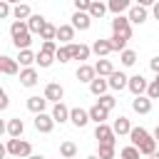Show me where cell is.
I'll return each instance as SVG.
<instances>
[{
    "label": "cell",
    "mask_w": 159,
    "mask_h": 159,
    "mask_svg": "<svg viewBox=\"0 0 159 159\" xmlns=\"http://www.w3.org/2000/svg\"><path fill=\"white\" fill-rule=\"evenodd\" d=\"M35 62H37L40 67H50V65L55 62V55H50V52H42V50H40V52L35 55Z\"/></svg>",
    "instance_id": "obj_38"
},
{
    "label": "cell",
    "mask_w": 159,
    "mask_h": 159,
    "mask_svg": "<svg viewBox=\"0 0 159 159\" xmlns=\"http://www.w3.org/2000/svg\"><path fill=\"white\" fill-rule=\"evenodd\" d=\"M47 102H62V97H65V89H62V84H57V82H50L47 87H45V94H42Z\"/></svg>",
    "instance_id": "obj_5"
},
{
    "label": "cell",
    "mask_w": 159,
    "mask_h": 159,
    "mask_svg": "<svg viewBox=\"0 0 159 159\" xmlns=\"http://www.w3.org/2000/svg\"><path fill=\"white\" fill-rule=\"evenodd\" d=\"M87 159H99V157H97V154H94V157H87Z\"/></svg>",
    "instance_id": "obj_54"
},
{
    "label": "cell",
    "mask_w": 159,
    "mask_h": 159,
    "mask_svg": "<svg viewBox=\"0 0 159 159\" xmlns=\"http://www.w3.org/2000/svg\"><path fill=\"white\" fill-rule=\"evenodd\" d=\"M45 107H47V99H45V97H37V94L27 97V109H30L32 114H37V112H45Z\"/></svg>",
    "instance_id": "obj_21"
},
{
    "label": "cell",
    "mask_w": 159,
    "mask_h": 159,
    "mask_svg": "<svg viewBox=\"0 0 159 159\" xmlns=\"http://www.w3.org/2000/svg\"><path fill=\"white\" fill-rule=\"evenodd\" d=\"M137 149H139V154H147V157H149V154L157 152V139H154V137H147L142 144H137Z\"/></svg>",
    "instance_id": "obj_33"
},
{
    "label": "cell",
    "mask_w": 159,
    "mask_h": 159,
    "mask_svg": "<svg viewBox=\"0 0 159 159\" xmlns=\"http://www.w3.org/2000/svg\"><path fill=\"white\" fill-rule=\"evenodd\" d=\"M55 50H57L55 40H42V52H50V55H55Z\"/></svg>",
    "instance_id": "obj_43"
},
{
    "label": "cell",
    "mask_w": 159,
    "mask_h": 159,
    "mask_svg": "<svg viewBox=\"0 0 159 159\" xmlns=\"http://www.w3.org/2000/svg\"><path fill=\"white\" fill-rule=\"evenodd\" d=\"M107 87H112V89H124V87H127V75L112 70V75H107Z\"/></svg>",
    "instance_id": "obj_11"
},
{
    "label": "cell",
    "mask_w": 159,
    "mask_h": 159,
    "mask_svg": "<svg viewBox=\"0 0 159 159\" xmlns=\"http://www.w3.org/2000/svg\"><path fill=\"white\" fill-rule=\"evenodd\" d=\"M35 129H37V132H42V134H50V132L55 129L52 117H50V114H45V112H37V114H35Z\"/></svg>",
    "instance_id": "obj_3"
},
{
    "label": "cell",
    "mask_w": 159,
    "mask_h": 159,
    "mask_svg": "<svg viewBox=\"0 0 159 159\" xmlns=\"http://www.w3.org/2000/svg\"><path fill=\"white\" fill-rule=\"evenodd\" d=\"M129 127H132V124H129V119H127V117H122V114H119V117H117V119H114V124H112V132H114V134H119V137H122V134H127V132H129Z\"/></svg>",
    "instance_id": "obj_30"
},
{
    "label": "cell",
    "mask_w": 159,
    "mask_h": 159,
    "mask_svg": "<svg viewBox=\"0 0 159 159\" xmlns=\"http://www.w3.org/2000/svg\"><path fill=\"white\" fill-rule=\"evenodd\" d=\"M127 134H129V139H132V144H134V147H137V144H142L147 137H152L144 127H129V132H127Z\"/></svg>",
    "instance_id": "obj_24"
},
{
    "label": "cell",
    "mask_w": 159,
    "mask_h": 159,
    "mask_svg": "<svg viewBox=\"0 0 159 159\" xmlns=\"http://www.w3.org/2000/svg\"><path fill=\"white\" fill-rule=\"evenodd\" d=\"M119 154H122V159H139V157H142V154H139V149H137L134 144H129V147H124V149H122Z\"/></svg>",
    "instance_id": "obj_42"
},
{
    "label": "cell",
    "mask_w": 159,
    "mask_h": 159,
    "mask_svg": "<svg viewBox=\"0 0 159 159\" xmlns=\"http://www.w3.org/2000/svg\"><path fill=\"white\" fill-rule=\"evenodd\" d=\"M127 10H129V15H127V20H129V22L142 25V22L147 20V7H142V5H129Z\"/></svg>",
    "instance_id": "obj_8"
},
{
    "label": "cell",
    "mask_w": 159,
    "mask_h": 159,
    "mask_svg": "<svg viewBox=\"0 0 159 159\" xmlns=\"http://www.w3.org/2000/svg\"><path fill=\"white\" fill-rule=\"evenodd\" d=\"M5 132H7L10 137H22V132H25V124H22V119H20V117L10 119V122L5 124Z\"/></svg>",
    "instance_id": "obj_23"
},
{
    "label": "cell",
    "mask_w": 159,
    "mask_h": 159,
    "mask_svg": "<svg viewBox=\"0 0 159 159\" xmlns=\"http://www.w3.org/2000/svg\"><path fill=\"white\" fill-rule=\"evenodd\" d=\"M72 2H75V10L87 12V7H89V2H92V0H72Z\"/></svg>",
    "instance_id": "obj_45"
},
{
    "label": "cell",
    "mask_w": 159,
    "mask_h": 159,
    "mask_svg": "<svg viewBox=\"0 0 159 159\" xmlns=\"http://www.w3.org/2000/svg\"><path fill=\"white\" fill-rule=\"evenodd\" d=\"M99 2H104V0H99Z\"/></svg>",
    "instance_id": "obj_55"
},
{
    "label": "cell",
    "mask_w": 159,
    "mask_h": 159,
    "mask_svg": "<svg viewBox=\"0 0 159 159\" xmlns=\"http://www.w3.org/2000/svg\"><path fill=\"white\" fill-rule=\"evenodd\" d=\"M97 157H99V159H114V144H109V142H99Z\"/></svg>",
    "instance_id": "obj_34"
},
{
    "label": "cell",
    "mask_w": 159,
    "mask_h": 159,
    "mask_svg": "<svg viewBox=\"0 0 159 159\" xmlns=\"http://www.w3.org/2000/svg\"><path fill=\"white\" fill-rule=\"evenodd\" d=\"M157 0H137V5H142V7H152Z\"/></svg>",
    "instance_id": "obj_48"
},
{
    "label": "cell",
    "mask_w": 159,
    "mask_h": 159,
    "mask_svg": "<svg viewBox=\"0 0 159 159\" xmlns=\"http://www.w3.org/2000/svg\"><path fill=\"white\" fill-rule=\"evenodd\" d=\"M92 67H94V75H97V77H107V75H112V70H114V67H112V62H109V60H104V57H99Z\"/></svg>",
    "instance_id": "obj_20"
},
{
    "label": "cell",
    "mask_w": 159,
    "mask_h": 159,
    "mask_svg": "<svg viewBox=\"0 0 159 159\" xmlns=\"http://www.w3.org/2000/svg\"><path fill=\"white\" fill-rule=\"evenodd\" d=\"M87 84H89V92H92L94 97H99V94H104V92L109 89V87H107V80H104V77H97V75H94Z\"/></svg>",
    "instance_id": "obj_17"
},
{
    "label": "cell",
    "mask_w": 159,
    "mask_h": 159,
    "mask_svg": "<svg viewBox=\"0 0 159 159\" xmlns=\"http://www.w3.org/2000/svg\"><path fill=\"white\" fill-rule=\"evenodd\" d=\"M47 20L42 17V15H35V12H30V17L25 20V25H27V32L30 35H37L40 30H42V25H45Z\"/></svg>",
    "instance_id": "obj_13"
},
{
    "label": "cell",
    "mask_w": 159,
    "mask_h": 159,
    "mask_svg": "<svg viewBox=\"0 0 159 159\" xmlns=\"http://www.w3.org/2000/svg\"><path fill=\"white\" fill-rule=\"evenodd\" d=\"M5 149H7V154H12V157H30L32 154V144L30 142H25V139H20V137H10L7 139V144H5Z\"/></svg>",
    "instance_id": "obj_1"
},
{
    "label": "cell",
    "mask_w": 159,
    "mask_h": 159,
    "mask_svg": "<svg viewBox=\"0 0 159 159\" xmlns=\"http://www.w3.org/2000/svg\"><path fill=\"white\" fill-rule=\"evenodd\" d=\"M104 12H107V5H104V2H99V0H92V2H89V7H87V15H89L92 20L104 17Z\"/></svg>",
    "instance_id": "obj_25"
},
{
    "label": "cell",
    "mask_w": 159,
    "mask_h": 159,
    "mask_svg": "<svg viewBox=\"0 0 159 159\" xmlns=\"http://www.w3.org/2000/svg\"><path fill=\"white\" fill-rule=\"evenodd\" d=\"M20 84L22 87H35L37 84V70L35 67H22L20 70Z\"/></svg>",
    "instance_id": "obj_10"
},
{
    "label": "cell",
    "mask_w": 159,
    "mask_h": 159,
    "mask_svg": "<svg viewBox=\"0 0 159 159\" xmlns=\"http://www.w3.org/2000/svg\"><path fill=\"white\" fill-rule=\"evenodd\" d=\"M75 127H84L87 122H89V117H87V109H82V107H75V109H70V117H67Z\"/></svg>",
    "instance_id": "obj_15"
},
{
    "label": "cell",
    "mask_w": 159,
    "mask_h": 159,
    "mask_svg": "<svg viewBox=\"0 0 159 159\" xmlns=\"http://www.w3.org/2000/svg\"><path fill=\"white\" fill-rule=\"evenodd\" d=\"M50 117H52V122L57 124H62V122H67V117H70V107L67 104H62V102H55L52 104V112H50Z\"/></svg>",
    "instance_id": "obj_7"
},
{
    "label": "cell",
    "mask_w": 159,
    "mask_h": 159,
    "mask_svg": "<svg viewBox=\"0 0 159 159\" xmlns=\"http://www.w3.org/2000/svg\"><path fill=\"white\" fill-rule=\"evenodd\" d=\"M75 154H77V144H75V142L67 139V142L60 144V157H62V159H75Z\"/></svg>",
    "instance_id": "obj_31"
},
{
    "label": "cell",
    "mask_w": 159,
    "mask_h": 159,
    "mask_svg": "<svg viewBox=\"0 0 159 159\" xmlns=\"http://www.w3.org/2000/svg\"><path fill=\"white\" fill-rule=\"evenodd\" d=\"M127 40H129V35L112 32V37H109V47H112V52H119V50H124V47H127Z\"/></svg>",
    "instance_id": "obj_18"
},
{
    "label": "cell",
    "mask_w": 159,
    "mask_h": 159,
    "mask_svg": "<svg viewBox=\"0 0 159 159\" xmlns=\"http://www.w3.org/2000/svg\"><path fill=\"white\" fill-rule=\"evenodd\" d=\"M7 104H10V102H7V94H5V89L0 87V112H2V109H7Z\"/></svg>",
    "instance_id": "obj_46"
},
{
    "label": "cell",
    "mask_w": 159,
    "mask_h": 159,
    "mask_svg": "<svg viewBox=\"0 0 159 159\" xmlns=\"http://www.w3.org/2000/svg\"><path fill=\"white\" fill-rule=\"evenodd\" d=\"M37 35H40V40H55V25L52 22H45Z\"/></svg>",
    "instance_id": "obj_40"
},
{
    "label": "cell",
    "mask_w": 159,
    "mask_h": 159,
    "mask_svg": "<svg viewBox=\"0 0 159 159\" xmlns=\"http://www.w3.org/2000/svg\"><path fill=\"white\" fill-rule=\"evenodd\" d=\"M70 52H72V60H80V62H84L89 57V47L87 45H72L70 42Z\"/></svg>",
    "instance_id": "obj_27"
},
{
    "label": "cell",
    "mask_w": 159,
    "mask_h": 159,
    "mask_svg": "<svg viewBox=\"0 0 159 159\" xmlns=\"http://www.w3.org/2000/svg\"><path fill=\"white\" fill-rule=\"evenodd\" d=\"M0 72H2V75H17V72H20V65L15 62V57L0 55Z\"/></svg>",
    "instance_id": "obj_12"
},
{
    "label": "cell",
    "mask_w": 159,
    "mask_h": 159,
    "mask_svg": "<svg viewBox=\"0 0 159 159\" xmlns=\"http://www.w3.org/2000/svg\"><path fill=\"white\" fill-rule=\"evenodd\" d=\"M149 67H152V72H159V57H152L149 60Z\"/></svg>",
    "instance_id": "obj_47"
},
{
    "label": "cell",
    "mask_w": 159,
    "mask_h": 159,
    "mask_svg": "<svg viewBox=\"0 0 159 159\" xmlns=\"http://www.w3.org/2000/svg\"><path fill=\"white\" fill-rule=\"evenodd\" d=\"M112 30H114V32H122V35H129V37H132V22H129L124 15H117V17L112 20Z\"/></svg>",
    "instance_id": "obj_14"
},
{
    "label": "cell",
    "mask_w": 159,
    "mask_h": 159,
    "mask_svg": "<svg viewBox=\"0 0 159 159\" xmlns=\"http://www.w3.org/2000/svg\"><path fill=\"white\" fill-rule=\"evenodd\" d=\"M87 117H89L92 122H97V124H99V122H104V119L109 117V112H107L104 107H99V104H92V107L87 109Z\"/></svg>",
    "instance_id": "obj_22"
},
{
    "label": "cell",
    "mask_w": 159,
    "mask_h": 159,
    "mask_svg": "<svg viewBox=\"0 0 159 159\" xmlns=\"http://www.w3.org/2000/svg\"><path fill=\"white\" fill-rule=\"evenodd\" d=\"M10 7H12V5H7L5 0H0V20H5V17H10Z\"/></svg>",
    "instance_id": "obj_44"
},
{
    "label": "cell",
    "mask_w": 159,
    "mask_h": 159,
    "mask_svg": "<svg viewBox=\"0 0 159 159\" xmlns=\"http://www.w3.org/2000/svg\"><path fill=\"white\" fill-rule=\"evenodd\" d=\"M17 65H22V67H32V62H35V55H32V50L30 47H25V50H20V55H17V60H15Z\"/></svg>",
    "instance_id": "obj_32"
},
{
    "label": "cell",
    "mask_w": 159,
    "mask_h": 159,
    "mask_svg": "<svg viewBox=\"0 0 159 159\" xmlns=\"http://www.w3.org/2000/svg\"><path fill=\"white\" fill-rule=\"evenodd\" d=\"M30 42H32V35H30V32H22V35H15V37H12V45H15L17 50L30 47Z\"/></svg>",
    "instance_id": "obj_35"
},
{
    "label": "cell",
    "mask_w": 159,
    "mask_h": 159,
    "mask_svg": "<svg viewBox=\"0 0 159 159\" xmlns=\"http://www.w3.org/2000/svg\"><path fill=\"white\" fill-rule=\"evenodd\" d=\"M55 40H60V42H70V40H75V27L72 25H60V27H55Z\"/></svg>",
    "instance_id": "obj_16"
},
{
    "label": "cell",
    "mask_w": 159,
    "mask_h": 159,
    "mask_svg": "<svg viewBox=\"0 0 159 159\" xmlns=\"http://www.w3.org/2000/svg\"><path fill=\"white\" fill-rule=\"evenodd\" d=\"M144 92H147V97H149V99H157V97H159V80L147 82V89H144Z\"/></svg>",
    "instance_id": "obj_41"
},
{
    "label": "cell",
    "mask_w": 159,
    "mask_h": 159,
    "mask_svg": "<svg viewBox=\"0 0 159 159\" xmlns=\"http://www.w3.org/2000/svg\"><path fill=\"white\" fill-rule=\"evenodd\" d=\"M25 159H45L42 154H30V157H25Z\"/></svg>",
    "instance_id": "obj_50"
},
{
    "label": "cell",
    "mask_w": 159,
    "mask_h": 159,
    "mask_svg": "<svg viewBox=\"0 0 159 159\" xmlns=\"http://www.w3.org/2000/svg\"><path fill=\"white\" fill-rule=\"evenodd\" d=\"M89 25H92V17H89L87 12H82V10H75V15H72V27H75V30H89Z\"/></svg>",
    "instance_id": "obj_9"
},
{
    "label": "cell",
    "mask_w": 159,
    "mask_h": 159,
    "mask_svg": "<svg viewBox=\"0 0 159 159\" xmlns=\"http://www.w3.org/2000/svg\"><path fill=\"white\" fill-rule=\"evenodd\" d=\"M94 139H97V142H109V144H114L117 134L112 132V127H109L107 122H99V124L94 127Z\"/></svg>",
    "instance_id": "obj_2"
},
{
    "label": "cell",
    "mask_w": 159,
    "mask_h": 159,
    "mask_svg": "<svg viewBox=\"0 0 159 159\" xmlns=\"http://www.w3.org/2000/svg\"><path fill=\"white\" fill-rule=\"evenodd\" d=\"M75 75H77V80H80V82H89V80L94 77V67H92V65H84V62H82V65L77 67V72H75Z\"/></svg>",
    "instance_id": "obj_29"
},
{
    "label": "cell",
    "mask_w": 159,
    "mask_h": 159,
    "mask_svg": "<svg viewBox=\"0 0 159 159\" xmlns=\"http://www.w3.org/2000/svg\"><path fill=\"white\" fill-rule=\"evenodd\" d=\"M7 157V149H5V144H0V159H5Z\"/></svg>",
    "instance_id": "obj_49"
},
{
    "label": "cell",
    "mask_w": 159,
    "mask_h": 159,
    "mask_svg": "<svg viewBox=\"0 0 159 159\" xmlns=\"http://www.w3.org/2000/svg\"><path fill=\"white\" fill-rule=\"evenodd\" d=\"M5 2H7V5H17L20 0H5Z\"/></svg>",
    "instance_id": "obj_52"
},
{
    "label": "cell",
    "mask_w": 159,
    "mask_h": 159,
    "mask_svg": "<svg viewBox=\"0 0 159 159\" xmlns=\"http://www.w3.org/2000/svg\"><path fill=\"white\" fill-rule=\"evenodd\" d=\"M149 159H159V154H157V152H154V154H149Z\"/></svg>",
    "instance_id": "obj_53"
},
{
    "label": "cell",
    "mask_w": 159,
    "mask_h": 159,
    "mask_svg": "<svg viewBox=\"0 0 159 159\" xmlns=\"http://www.w3.org/2000/svg\"><path fill=\"white\" fill-rule=\"evenodd\" d=\"M129 5H132V0H107V10L114 15H122Z\"/></svg>",
    "instance_id": "obj_28"
},
{
    "label": "cell",
    "mask_w": 159,
    "mask_h": 159,
    "mask_svg": "<svg viewBox=\"0 0 159 159\" xmlns=\"http://www.w3.org/2000/svg\"><path fill=\"white\" fill-rule=\"evenodd\" d=\"M119 52H122V55H119V60H122V65H124V67H132V65L137 62V52H134V50H127V47H124V50H119Z\"/></svg>",
    "instance_id": "obj_36"
},
{
    "label": "cell",
    "mask_w": 159,
    "mask_h": 159,
    "mask_svg": "<svg viewBox=\"0 0 159 159\" xmlns=\"http://www.w3.org/2000/svg\"><path fill=\"white\" fill-rule=\"evenodd\" d=\"M55 60H60V62H70V60H72V52H70V42L55 50Z\"/></svg>",
    "instance_id": "obj_37"
},
{
    "label": "cell",
    "mask_w": 159,
    "mask_h": 159,
    "mask_svg": "<svg viewBox=\"0 0 159 159\" xmlns=\"http://www.w3.org/2000/svg\"><path fill=\"white\" fill-rule=\"evenodd\" d=\"M97 104H99V107H104V109L109 112V109H114V104H117V99H114L112 94H107V92H104V94H99V99H97Z\"/></svg>",
    "instance_id": "obj_39"
},
{
    "label": "cell",
    "mask_w": 159,
    "mask_h": 159,
    "mask_svg": "<svg viewBox=\"0 0 159 159\" xmlns=\"http://www.w3.org/2000/svg\"><path fill=\"white\" fill-rule=\"evenodd\" d=\"M2 134H5V122L0 119V137H2Z\"/></svg>",
    "instance_id": "obj_51"
},
{
    "label": "cell",
    "mask_w": 159,
    "mask_h": 159,
    "mask_svg": "<svg viewBox=\"0 0 159 159\" xmlns=\"http://www.w3.org/2000/svg\"><path fill=\"white\" fill-rule=\"evenodd\" d=\"M30 12H32V10H30V5H25V2H17V5L10 7V15H12L15 20H27Z\"/></svg>",
    "instance_id": "obj_26"
},
{
    "label": "cell",
    "mask_w": 159,
    "mask_h": 159,
    "mask_svg": "<svg viewBox=\"0 0 159 159\" xmlns=\"http://www.w3.org/2000/svg\"><path fill=\"white\" fill-rule=\"evenodd\" d=\"M89 52H94L97 57H107V55L112 52L109 40H94V42H92V47H89Z\"/></svg>",
    "instance_id": "obj_19"
},
{
    "label": "cell",
    "mask_w": 159,
    "mask_h": 159,
    "mask_svg": "<svg viewBox=\"0 0 159 159\" xmlns=\"http://www.w3.org/2000/svg\"><path fill=\"white\" fill-rule=\"evenodd\" d=\"M132 109H134L137 114H149V112H152V99L144 97V94H134V99H132Z\"/></svg>",
    "instance_id": "obj_6"
},
{
    "label": "cell",
    "mask_w": 159,
    "mask_h": 159,
    "mask_svg": "<svg viewBox=\"0 0 159 159\" xmlns=\"http://www.w3.org/2000/svg\"><path fill=\"white\" fill-rule=\"evenodd\" d=\"M127 89H129L132 94H144L147 80H144L142 75H132V77H127Z\"/></svg>",
    "instance_id": "obj_4"
}]
</instances>
